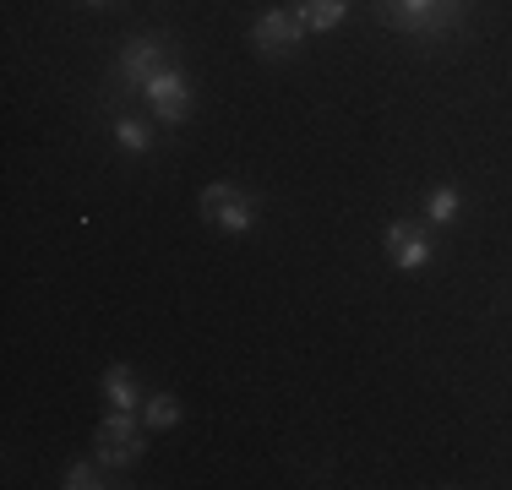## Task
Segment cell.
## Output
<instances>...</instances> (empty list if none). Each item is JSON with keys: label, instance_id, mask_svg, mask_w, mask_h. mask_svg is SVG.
I'll return each mask as SVG.
<instances>
[{"label": "cell", "instance_id": "cell-1", "mask_svg": "<svg viewBox=\"0 0 512 490\" xmlns=\"http://www.w3.org/2000/svg\"><path fill=\"white\" fill-rule=\"evenodd\" d=\"M376 17L404 39H447L453 28H463L469 0H376Z\"/></svg>", "mask_w": 512, "mask_h": 490}, {"label": "cell", "instance_id": "cell-2", "mask_svg": "<svg viewBox=\"0 0 512 490\" xmlns=\"http://www.w3.org/2000/svg\"><path fill=\"white\" fill-rule=\"evenodd\" d=\"M164 66H175V39H164V33H137L131 44H120L115 66H109V88L120 98H131V93L148 88Z\"/></svg>", "mask_w": 512, "mask_h": 490}, {"label": "cell", "instance_id": "cell-3", "mask_svg": "<svg viewBox=\"0 0 512 490\" xmlns=\"http://www.w3.org/2000/svg\"><path fill=\"white\" fill-rule=\"evenodd\" d=\"M197 207H202L207 224H213L218 235H229V240L251 235V229L262 224V202H256L246 186H235V180H213V186H202Z\"/></svg>", "mask_w": 512, "mask_h": 490}, {"label": "cell", "instance_id": "cell-4", "mask_svg": "<svg viewBox=\"0 0 512 490\" xmlns=\"http://www.w3.org/2000/svg\"><path fill=\"white\" fill-rule=\"evenodd\" d=\"M251 44H256V55L284 60V55H295V49L306 44V22H300L295 6H267L262 17L251 22Z\"/></svg>", "mask_w": 512, "mask_h": 490}, {"label": "cell", "instance_id": "cell-5", "mask_svg": "<svg viewBox=\"0 0 512 490\" xmlns=\"http://www.w3.org/2000/svg\"><path fill=\"white\" fill-rule=\"evenodd\" d=\"M142 98H148L153 120H164V126H186V120H191V77L180 66L158 71L148 88H142Z\"/></svg>", "mask_w": 512, "mask_h": 490}, {"label": "cell", "instance_id": "cell-6", "mask_svg": "<svg viewBox=\"0 0 512 490\" xmlns=\"http://www.w3.org/2000/svg\"><path fill=\"white\" fill-rule=\"evenodd\" d=\"M387 256H393L398 273H425V267L436 262V240L425 235L420 224L398 218V224H387Z\"/></svg>", "mask_w": 512, "mask_h": 490}, {"label": "cell", "instance_id": "cell-7", "mask_svg": "<svg viewBox=\"0 0 512 490\" xmlns=\"http://www.w3.org/2000/svg\"><path fill=\"white\" fill-rule=\"evenodd\" d=\"M142 452H148V431H137V436H99L93 458H99L109 474H126V469H137V463H142Z\"/></svg>", "mask_w": 512, "mask_h": 490}, {"label": "cell", "instance_id": "cell-8", "mask_svg": "<svg viewBox=\"0 0 512 490\" xmlns=\"http://www.w3.org/2000/svg\"><path fill=\"white\" fill-rule=\"evenodd\" d=\"M99 392H104V403L109 409H142V387H137V371L131 365H109L104 371V382H99Z\"/></svg>", "mask_w": 512, "mask_h": 490}, {"label": "cell", "instance_id": "cell-9", "mask_svg": "<svg viewBox=\"0 0 512 490\" xmlns=\"http://www.w3.org/2000/svg\"><path fill=\"white\" fill-rule=\"evenodd\" d=\"M180 420H186V409H180L175 392H148V398H142V425H148V436L175 431Z\"/></svg>", "mask_w": 512, "mask_h": 490}, {"label": "cell", "instance_id": "cell-10", "mask_svg": "<svg viewBox=\"0 0 512 490\" xmlns=\"http://www.w3.org/2000/svg\"><path fill=\"white\" fill-rule=\"evenodd\" d=\"M295 11L306 22V33H333L349 17V0H295Z\"/></svg>", "mask_w": 512, "mask_h": 490}, {"label": "cell", "instance_id": "cell-11", "mask_svg": "<svg viewBox=\"0 0 512 490\" xmlns=\"http://www.w3.org/2000/svg\"><path fill=\"white\" fill-rule=\"evenodd\" d=\"M463 213V191L458 186H436L431 196H425V224L431 229H453Z\"/></svg>", "mask_w": 512, "mask_h": 490}, {"label": "cell", "instance_id": "cell-12", "mask_svg": "<svg viewBox=\"0 0 512 490\" xmlns=\"http://www.w3.org/2000/svg\"><path fill=\"white\" fill-rule=\"evenodd\" d=\"M115 147H120V153H131V158H148V153H153V131H148V120H137V115H115Z\"/></svg>", "mask_w": 512, "mask_h": 490}, {"label": "cell", "instance_id": "cell-13", "mask_svg": "<svg viewBox=\"0 0 512 490\" xmlns=\"http://www.w3.org/2000/svg\"><path fill=\"white\" fill-rule=\"evenodd\" d=\"M104 463L99 458H77V463H66V474H60V485L66 490H99L104 485Z\"/></svg>", "mask_w": 512, "mask_h": 490}, {"label": "cell", "instance_id": "cell-14", "mask_svg": "<svg viewBox=\"0 0 512 490\" xmlns=\"http://www.w3.org/2000/svg\"><path fill=\"white\" fill-rule=\"evenodd\" d=\"M82 6H104V0H82Z\"/></svg>", "mask_w": 512, "mask_h": 490}]
</instances>
